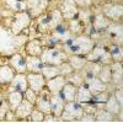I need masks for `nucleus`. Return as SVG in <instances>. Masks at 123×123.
I'll return each instance as SVG.
<instances>
[{"label": "nucleus", "mask_w": 123, "mask_h": 123, "mask_svg": "<svg viewBox=\"0 0 123 123\" xmlns=\"http://www.w3.org/2000/svg\"><path fill=\"white\" fill-rule=\"evenodd\" d=\"M65 79H67L68 83L75 85L76 87L84 84V76H83V74H81L80 71H73V73H71L70 75H68Z\"/></svg>", "instance_id": "nucleus-39"}, {"label": "nucleus", "mask_w": 123, "mask_h": 123, "mask_svg": "<svg viewBox=\"0 0 123 123\" xmlns=\"http://www.w3.org/2000/svg\"><path fill=\"white\" fill-rule=\"evenodd\" d=\"M104 107H105V110H107V111L110 112V113H112L113 116H117V115L119 113V112L123 110V106L118 104V101L116 100L115 95L112 94V92L110 94V96H108L107 101L105 102Z\"/></svg>", "instance_id": "nucleus-29"}, {"label": "nucleus", "mask_w": 123, "mask_h": 123, "mask_svg": "<svg viewBox=\"0 0 123 123\" xmlns=\"http://www.w3.org/2000/svg\"><path fill=\"white\" fill-rule=\"evenodd\" d=\"M65 83H67L65 76L57 75L49 80H46V87L52 95H55V94H60V91L65 85Z\"/></svg>", "instance_id": "nucleus-18"}, {"label": "nucleus", "mask_w": 123, "mask_h": 123, "mask_svg": "<svg viewBox=\"0 0 123 123\" xmlns=\"http://www.w3.org/2000/svg\"><path fill=\"white\" fill-rule=\"evenodd\" d=\"M15 70L10 67L9 64H3L0 65V84L3 86H7L10 83H11V80L14 79L15 76Z\"/></svg>", "instance_id": "nucleus-25"}, {"label": "nucleus", "mask_w": 123, "mask_h": 123, "mask_svg": "<svg viewBox=\"0 0 123 123\" xmlns=\"http://www.w3.org/2000/svg\"><path fill=\"white\" fill-rule=\"evenodd\" d=\"M41 74L43 75V78L46 80H49L57 75H60V71H59V68L55 67V65H47V64H43V68L41 70Z\"/></svg>", "instance_id": "nucleus-37"}, {"label": "nucleus", "mask_w": 123, "mask_h": 123, "mask_svg": "<svg viewBox=\"0 0 123 123\" xmlns=\"http://www.w3.org/2000/svg\"><path fill=\"white\" fill-rule=\"evenodd\" d=\"M105 39L107 43L122 46L123 43V26L122 22H111L110 26L105 30Z\"/></svg>", "instance_id": "nucleus-8"}, {"label": "nucleus", "mask_w": 123, "mask_h": 123, "mask_svg": "<svg viewBox=\"0 0 123 123\" xmlns=\"http://www.w3.org/2000/svg\"><path fill=\"white\" fill-rule=\"evenodd\" d=\"M26 11L32 18H37L39 15L44 14L49 9L50 0H25Z\"/></svg>", "instance_id": "nucleus-9"}, {"label": "nucleus", "mask_w": 123, "mask_h": 123, "mask_svg": "<svg viewBox=\"0 0 123 123\" xmlns=\"http://www.w3.org/2000/svg\"><path fill=\"white\" fill-rule=\"evenodd\" d=\"M37 96H38L37 92H35L33 90H31L30 87H27L26 91L24 92V98H26L27 101H30L31 104H33V105H35V102L37 100Z\"/></svg>", "instance_id": "nucleus-42"}, {"label": "nucleus", "mask_w": 123, "mask_h": 123, "mask_svg": "<svg viewBox=\"0 0 123 123\" xmlns=\"http://www.w3.org/2000/svg\"><path fill=\"white\" fill-rule=\"evenodd\" d=\"M111 92L112 91L108 89V90H105V91H102V92H98V94H96V95H92L91 102H92V104H95L97 106V108L98 107H104L105 102L107 101V98H108Z\"/></svg>", "instance_id": "nucleus-36"}, {"label": "nucleus", "mask_w": 123, "mask_h": 123, "mask_svg": "<svg viewBox=\"0 0 123 123\" xmlns=\"http://www.w3.org/2000/svg\"><path fill=\"white\" fill-rule=\"evenodd\" d=\"M5 122H17V118L15 116V112L9 110L6 112V116H5Z\"/></svg>", "instance_id": "nucleus-49"}, {"label": "nucleus", "mask_w": 123, "mask_h": 123, "mask_svg": "<svg viewBox=\"0 0 123 123\" xmlns=\"http://www.w3.org/2000/svg\"><path fill=\"white\" fill-rule=\"evenodd\" d=\"M98 10L112 22H122L123 5L122 3H104Z\"/></svg>", "instance_id": "nucleus-7"}, {"label": "nucleus", "mask_w": 123, "mask_h": 123, "mask_svg": "<svg viewBox=\"0 0 123 123\" xmlns=\"http://www.w3.org/2000/svg\"><path fill=\"white\" fill-rule=\"evenodd\" d=\"M101 67H102L101 63L87 60L86 64L84 65V68L80 70V73L83 74L84 78H86V76H97L98 73H100V70H101Z\"/></svg>", "instance_id": "nucleus-27"}, {"label": "nucleus", "mask_w": 123, "mask_h": 123, "mask_svg": "<svg viewBox=\"0 0 123 123\" xmlns=\"http://www.w3.org/2000/svg\"><path fill=\"white\" fill-rule=\"evenodd\" d=\"M63 21H64V18L62 16L60 11L57 7H54L52 10L48 9L44 14L39 15L37 18H33L32 24L36 26V31L39 35H47V33L52 32Z\"/></svg>", "instance_id": "nucleus-1"}, {"label": "nucleus", "mask_w": 123, "mask_h": 123, "mask_svg": "<svg viewBox=\"0 0 123 123\" xmlns=\"http://www.w3.org/2000/svg\"><path fill=\"white\" fill-rule=\"evenodd\" d=\"M104 3H105V0H92V6L98 7V6H101Z\"/></svg>", "instance_id": "nucleus-50"}, {"label": "nucleus", "mask_w": 123, "mask_h": 123, "mask_svg": "<svg viewBox=\"0 0 123 123\" xmlns=\"http://www.w3.org/2000/svg\"><path fill=\"white\" fill-rule=\"evenodd\" d=\"M76 90H78V87L75 85H73V84H70V83L67 81L65 85L63 86V89H62V91H60V95L65 100V102L67 101H74Z\"/></svg>", "instance_id": "nucleus-33"}, {"label": "nucleus", "mask_w": 123, "mask_h": 123, "mask_svg": "<svg viewBox=\"0 0 123 123\" xmlns=\"http://www.w3.org/2000/svg\"><path fill=\"white\" fill-rule=\"evenodd\" d=\"M64 105H65V100L62 97L60 94H55V95L50 96V113L52 115L60 117Z\"/></svg>", "instance_id": "nucleus-23"}, {"label": "nucleus", "mask_w": 123, "mask_h": 123, "mask_svg": "<svg viewBox=\"0 0 123 123\" xmlns=\"http://www.w3.org/2000/svg\"><path fill=\"white\" fill-rule=\"evenodd\" d=\"M84 115L83 105L76 101H67L63 112L60 115L62 122H78V119Z\"/></svg>", "instance_id": "nucleus-6"}, {"label": "nucleus", "mask_w": 123, "mask_h": 123, "mask_svg": "<svg viewBox=\"0 0 123 123\" xmlns=\"http://www.w3.org/2000/svg\"><path fill=\"white\" fill-rule=\"evenodd\" d=\"M24 1H25V0H24Z\"/></svg>", "instance_id": "nucleus-55"}, {"label": "nucleus", "mask_w": 123, "mask_h": 123, "mask_svg": "<svg viewBox=\"0 0 123 123\" xmlns=\"http://www.w3.org/2000/svg\"><path fill=\"white\" fill-rule=\"evenodd\" d=\"M112 21L108 20L104 14H102L98 7H97V11L96 12H92V18H91V26H92V30L95 32H105V30L110 26Z\"/></svg>", "instance_id": "nucleus-12"}, {"label": "nucleus", "mask_w": 123, "mask_h": 123, "mask_svg": "<svg viewBox=\"0 0 123 123\" xmlns=\"http://www.w3.org/2000/svg\"><path fill=\"white\" fill-rule=\"evenodd\" d=\"M43 122H46V123H57V122H62V119H60V117H57L52 113H48V115H44Z\"/></svg>", "instance_id": "nucleus-47"}, {"label": "nucleus", "mask_w": 123, "mask_h": 123, "mask_svg": "<svg viewBox=\"0 0 123 123\" xmlns=\"http://www.w3.org/2000/svg\"><path fill=\"white\" fill-rule=\"evenodd\" d=\"M107 48H108V52L111 54L112 60L113 62H123V48H122V46L108 43Z\"/></svg>", "instance_id": "nucleus-34"}, {"label": "nucleus", "mask_w": 123, "mask_h": 123, "mask_svg": "<svg viewBox=\"0 0 123 123\" xmlns=\"http://www.w3.org/2000/svg\"><path fill=\"white\" fill-rule=\"evenodd\" d=\"M76 18L79 21H81L84 24V26L91 24V18H92V11L91 9H79Z\"/></svg>", "instance_id": "nucleus-38"}, {"label": "nucleus", "mask_w": 123, "mask_h": 123, "mask_svg": "<svg viewBox=\"0 0 123 123\" xmlns=\"http://www.w3.org/2000/svg\"><path fill=\"white\" fill-rule=\"evenodd\" d=\"M105 3H122V0H105Z\"/></svg>", "instance_id": "nucleus-51"}, {"label": "nucleus", "mask_w": 123, "mask_h": 123, "mask_svg": "<svg viewBox=\"0 0 123 123\" xmlns=\"http://www.w3.org/2000/svg\"><path fill=\"white\" fill-rule=\"evenodd\" d=\"M1 6L12 14L26 11V3L24 0H1Z\"/></svg>", "instance_id": "nucleus-22"}, {"label": "nucleus", "mask_w": 123, "mask_h": 123, "mask_svg": "<svg viewBox=\"0 0 123 123\" xmlns=\"http://www.w3.org/2000/svg\"><path fill=\"white\" fill-rule=\"evenodd\" d=\"M85 58H86V60L97 62V63H101V64H111L113 62L111 58L110 52H108L107 44L102 43V42H96L94 48L85 55Z\"/></svg>", "instance_id": "nucleus-4"}, {"label": "nucleus", "mask_w": 123, "mask_h": 123, "mask_svg": "<svg viewBox=\"0 0 123 123\" xmlns=\"http://www.w3.org/2000/svg\"><path fill=\"white\" fill-rule=\"evenodd\" d=\"M58 68H59V71H60V75H63V76H68V75H70L71 73L74 71V69L71 68V65L68 63V60L67 62H64V63H62L60 65H58Z\"/></svg>", "instance_id": "nucleus-41"}, {"label": "nucleus", "mask_w": 123, "mask_h": 123, "mask_svg": "<svg viewBox=\"0 0 123 123\" xmlns=\"http://www.w3.org/2000/svg\"><path fill=\"white\" fill-rule=\"evenodd\" d=\"M67 25H68V28H69V31H70V33L73 35L74 37H75V36H80V35H83V33L85 32V26H84V24L81 22V21H79L76 17L71 18V20H68Z\"/></svg>", "instance_id": "nucleus-31"}, {"label": "nucleus", "mask_w": 123, "mask_h": 123, "mask_svg": "<svg viewBox=\"0 0 123 123\" xmlns=\"http://www.w3.org/2000/svg\"><path fill=\"white\" fill-rule=\"evenodd\" d=\"M86 58L84 55H75V54H70L68 55V63L71 65V68L74 69V71H80L86 64Z\"/></svg>", "instance_id": "nucleus-32"}, {"label": "nucleus", "mask_w": 123, "mask_h": 123, "mask_svg": "<svg viewBox=\"0 0 123 123\" xmlns=\"http://www.w3.org/2000/svg\"><path fill=\"white\" fill-rule=\"evenodd\" d=\"M3 91H4V86L0 84V92H3Z\"/></svg>", "instance_id": "nucleus-53"}, {"label": "nucleus", "mask_w": 123, "mask_h": 123, "mask_svg": "<svg viewBox=\"0 0 123 123\" xmlns=\"http://www.w3.org/2000/svg\"><path fill=\"white\" fill-rule=\"evenodd\" d=\"M57 9L60 11L62 16H63L65 21L76 17L78 11H79V7L76 6L74 0H59Z\"/></svg>", "instance_id": "nucleus-10"}, {"label": "nucleus", "mask_w": 123, "mask_h": 123, "mask_svg": "<svg viewBox=\"0 0 123 123\" xmlns=\"http://www.w3.org/2000/svg\"><path fill=\"white\" fill-rule=\"evenodd\" d=\"M26 80L27 86L37 94L46 86V79L41 73H26Z\"/></svg>", "instance_id": "nucleus-14"}, {"label": "nucleus", "mask_w": 123, "mask_h": 123, "mask_svg": "<svg viewBox=\"0 0 123 123\" xmlns=\"http://www.w3.org/2000/svg\"><path fill=\"white\" fill-rule=\"evenodd\" d=\"M26 60V73H41L43 68V63L39 57L35 55H25Z\"/></svg>", "instance_id": "nucleus-24"}, {"label": "nucleus", "mask_w": 123, "mask_h": 123, "mask_svg": "<svg viewBox=\"0 0 123 123\" xmlns=\"http://www.w3.org/2000/svg\"><path fill=\"white\" fill-rule=\"evenodd\" d=\"M0 5H1V0H0Z\"/></svg>", "instance_id": "nucleus-54"}, {"label": "nucleus", "mask_w": 123, "mask_h": 123, "mask_svg": "<svg viewBox=\"0 0 123 123\" xmlns=\"http://www.w3.org/2000/svg\"><path fill=\"white\" fill-rule=\"evenodd\" d=\"M78 122H81V123H85V122H91V123H95L96 119H95V116L92 113H86V112H84V115L81 116Z\"/></svg>", "instance_id": "nucleus-46"}, {"label": "nucleus", "mask_w": 123, "mask_h": 123, "mask_svg": "<svg viewBox=\"0 0 123 123\" xmlns=\"http://www.w3.org/2000/svg\"><path fill=\"white\" fill-rule=\"evenodd\" d=\"M5 100L7 101L9 107L11 111H15L16 107L21 104V101L24 100V92L21 91H10L5 94Z\"/></svg>", "instance_id": "nucleus-26"}, {"label": "nucleus", "mask_w": 123, "mask_h": 123, "mask_svg": "<svg viewBox=\"0 0 123 123\" xmlns=\"http://www.w3.org/2000/svg\"><path fill=\"white\" fill-rule=\"evenodd\" d=\"M83 105V108H84V112L86 113H95V111L97 110V106L95 104H92V102H86V104H81Z\"/></svg>", "instance_id": "nucleus-45"}, {"label": "nucleus", "mask_w": 123, "mask_h": 123, "mask_svg": "<svg viewBox=\"0 0 123 123\" xmlns=\"http://www.w3.org/2000/svg\"><path fill=\"white\" fill-rule=\"evenodd\" d=\"M50 35L52 36H54L57 39H58V42L60 43V44H63V43H65V42H69L70 39H73L74 38V36L70 33V31H69V28H68V25H67V21L64 20L63 22H62L60 25H58L52 32H50ZM59 44V46H60Z\"/></svg>", "instance_id": "nucleus-15"}, {"label": "nucleus", "mask_w": 123, "mask_h": 123, "mask_svg": "<svg viewBox=\"0 0 123 123\" xmlns=\"http://www.w3.org/2000/svg\"><path fill=\"white\" fill-rule=\"evenodd\" d=\"M112 71V81L111 85L115 89H122L123 85V65L122 62H112L110 64Z\"/></svg>", "instance_id": "nucleus-16"}, {"label": "nucleus", "mask_w": 123, "mask_h": 123, "mask_svg": "<svg viewBox=\"0 0 123 123\" xmlns=\"http://www.w3.org/2000/svg\"><path fill=\"white\" fill-rule=\"evenodd\" d=\"M33 108H35V105L31 104V102L27 101L26 98H24L21 101V104H20L16 107V110L14 111L17 121H26L28 118V116L31 115V112H32Z\"/></svg>", "instance_id": "nucleus-19"}, {"label": "nucleus", "mask_w": 123, "mask_h": 123, "mask_svg": "<svg viewBox=\"0 0 123 123\" xmlns=\"http://www.w3.org/2000/svg\"><path fill=\"white\" fill-rule=\"evenodd\" d=\"M9 110H10V107H9V104H7V101L4 98L1 102H0V122L5 121L6 112H7Z\"/></svg>", "instance_id": "nucleus-43"}, {"label": "nucleus", "mask_w": 123, "mask_h": 123, "mask_svg": "<svg viewBox=\"0 0 123 123\" xmlns=\"http://www.w3.org/2000/svg\"><path fill=\"white\" fill-rule=\"evenodd\" d=\"M43 118H44V113H43V112H41L37 108H33L32 112H31V115L28 116V118L26 121L33 122V123H39V122H43Z\"/></svg>", "instance_id": "nucleus-40"}, {"label": "nucleus", "mask_w": 123, "mask_h": 123, "mask_svg": "<svg viewBox=\"0 0 123 123\" xmlns=\"http://www.w3.org/2000/svg\"><path fill=\"white\" fill-rule=\"evenodd\" d=\"M32 17L30 16V14L27 11H20V12H15L12 14V21L10 25V30H11L12 35L17 36L25 33V31L28 30V27L32 24Z\"/></svg>", "instance_id": "nucleus-5"}, {"label": "nucleus", "mask_w": 123, "mask_h": 123, "mask_svg": "<svg viewBox=\"0 0 123 123\" xmlns=\"http://www.w3.org/2000/svg\"><path fill=\"white\" fill-rule=\"evenodd\" d=\"M95 119L96 122L98 123H110V122H116L117 117L113 116L112 113H110V112L107 110H105V107H98L96 111H95Z\"/></svg>", "instance_id": "nucleus-28"}, {"label": "nucleus", "mask_w": 123, "mask_h": 123, "mask_svg": "<svg viewBox=\"0 0 123 123\" xmlns=\"http://www.w3.org/2000/svg\"><path fill=\"white\" fill-rule=\"evenodd\" d=\"M50 96H52V94L44 86V89H42L38 92L37 100L35 102V108L43 112L44 115L50 113Z\"/></svg>", "instance_id": "nucleus-11"}, {"label": "nucleus", "mask_w": 123, "mask_h": 123, "mask_svg": "<svg viewBox=\"0 0 123 123\" xmlns=\"http://www.w3.org/2000/svg\"><path fill=\"white\" fill-rule=\"evenodd\" d=\"M91 100H92V94L89 91V89L84 84L78 86L74 101L79 102V104H86V102H91Z\"/></svg>", "instance_id": "nucleus-30"}, {"label": "nucleus", "mask_w": 123, "mask_h": 123, "mask_svg": "<svg viewBox=\"0 0 123 123\" xmlns=\"http://www.w3.org/2000/svg\"><path fill=\"white\" fill-rule=\"evenodd\" d=\"M95 44H96L95 39H92L90 36L83 33L80 36H75L73 39H70L69 42L60 44L59 47L63 49L68 55L75 54V55H84L85 57L90 50L94 48Z\"/></svg>", "instance_id": "nucleus-2"}, {"label": "nucleus", "mask_w": 123, "mask_h": 123, "mask_svg": "<svg viewBox=\"0 0 123 123\" xmlns=\"http://www.w3.org/2000/svg\"><path fill=\"white\" fill-rule=\"evenodd\" d=\"M4 98H5V95H3V92H0V102H1Z\"/></svg>", "instance_id": "nucleus-52"}, {"label": "nucleus", "mask_w": 123, "mask_h": 123, "mask_svg": "<svg viewBox=\"0 0 123 123\" xmlns=\"http://www.w3.org/2000/svg\"><path fill=\"white\" fill-rule=\"evenodd\" d=\"M24 49L26 52V55L39 57L41 54H42L44 47H43V44H42L39 38H32V39H30L28 42H26Z\"/></svg>", "instance_id": "nucleus-20"}, {"label": "nucleus", "mask_w": 123, "mask_h": 123, "mask_svg": "<svg viewBox=\"0 0 123 123\" xmlns=\"http://www.w3.org/2000/svg\"><path fill=\"white\" fill-rule=\"evenodd\" d=\"M97 78L102 81V83L108 84V85L111 84V81H112V71H111L110 64H102L101 70H100Z\"/></svg>", "instance_id": "nucleus-35"}, {"label": "nucleus", "mask_w": 123, "mask_h": 123, "mask_svg": "<svg viewBox=\"0 0 123 123\" xmlns=\"http://www.w3.org/2000/svg\"><path fill=\"white\" fill-rule=\"evenodd\" d=\"M84 85L89 89V91L92 95H96L98 92L108 90L111 84L108 85V84L102 83L97 76H86V78H84Z\"/></svg>", "instance_id": "nucleus-13"}, {"label": "nucleus", "mask_w": 123, "mask_h": 123, "mask_svg": "<svg viewBox=\"0 0 123 123\" xmlns=\"http://www.w3.org/2000/svg\"><path fill=\"white\" fill-rule=\"evenodd\" d=\"M7 64L11 67L15 73H26V60L21 53H15L9 58Z\"/></svg>", "instance_id": "nucleus-21"}, {"label": "nucleus", "mask_w": 123, "mask_h": 123, "mask_svg": "<svg viewBox=\"0 0 123 123\" xmlns=\"http://www.w3.org/2000/svg\"><path fill=\"white\" fill-rule=\"evenodd\" d=\"M112 94L115 95L116 100L118 101V104L123 106V89H115L112 91Z\"/></svg>", "instance_id": "nucleus-48"}, {"label": "nucleus", "mask_w": 123, "mask_h": 123, "mask_svg": "<svg viewBox=\"0 0 123 123\" xmlns=\"http://www.w3.org/2000/svg\"><path fill=\"white\" fill-rule=\"evenodd\" d=\"M74 1L79 9H91L92 7V0H74Z\"/></svg>", "instance_id": "nucleus-44"}, {"label": "nucleus", "mask_w": 123, "mask_h": 123, "mask_svg": "<svg viewBox=\"0 0 123 123\" xmlns=\"http://www.w3.org/2000/svg\"><path fill=\"white\" fill-rule=\"evenodd\" d=\"M43 64L47 65H60L62 63L68 60V54L59 46L57 47H47L43 49L42 54L39 55Z\"/></svg>", "instance_id": "nucleus-3"}, {"label": "nucleus", "mask_w": 123, "mask_h": 123, "mask_svg": "<svg viewBox=\"0 0 123 123\" xmlns=\"http://www.w3.org/2000/svg\"><path fill=\"white\" fill-rule=\"evenodd\" d=\"M27 80H26V73H16L14 79L11 80V83L7 85L6 92L10 91H21L25 92L27 89ZM5 92V94H6Z\"/></svg>", "instance_id": "nucleus-17"}]
</instances>
